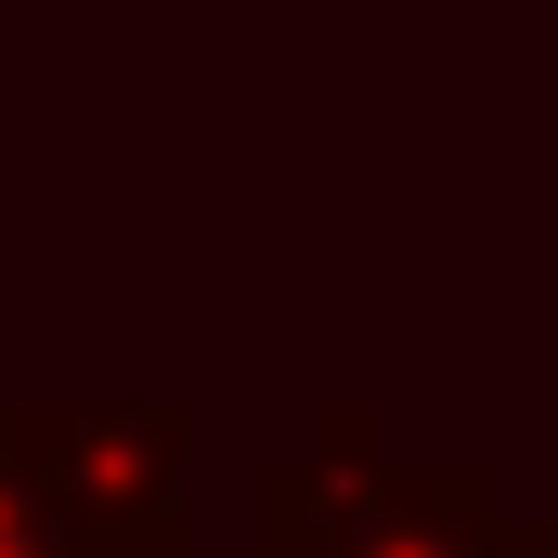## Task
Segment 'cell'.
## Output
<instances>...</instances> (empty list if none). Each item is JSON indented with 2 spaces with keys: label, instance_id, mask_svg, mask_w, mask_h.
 Instances as JSON below:
<instances>
[{
  "label": "cell",
  "instance_id": "4",
  "mask_svg": "<svg viewBox=\"0 0 558 558\" xmlns=\"http://www.w3.org/2000/svg\"><path fill=\"white\" fill-rule=\"evenodd\" d=\"M494 558H558V520H520V507H507V546Z\"/></svg>",
  "mask_w": 558,
  "mask_h": 558
},
{
  "label": "cell",
  "instance_id": "2",
  "mask_svg": "<svg viewBox=\"0 0 558 558\" xmlns=\"http://www.w3.org/2000/svg\"><path fill=\"white\" fill-rule=\"evenodd\" d=\"M195 403H13V454L78 558H208Z\"/></svg>",
  "mask_w": 558,
  "mask_h": 558
},
{
  "label": "cell",
  "instance_id": "1",
  "mask_svg": "<svg viewBox=\"0 0 558 558\" xmlns=\"http://www.w3.org/2000/svg\"><path fill=\"white\" fill-rule=\"evenodd\" d=\"M507 546V481L454 454H377V416L325 403L299 454L260 468V558H494Z\"/></svg>",
  "mask_w": 558,
  "mask_h": 558
},
{
  "label": "cell",
  "instance_id": "3",
  "mask_svg": "<svg viewBox=\"0 0 558 558\" xmlns=\"http://www.w3.org/2000/svg\"><path fill=\"white\" fill-rule=\"evenodd\" d=\"M0 558H78V546H65V520L39 507L26 454H13V403H0Z\"/></svg>",
  "mask_w": 558,
  "mask_h": 558
}]
</instances>
